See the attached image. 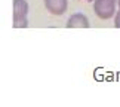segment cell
Returning a JSON list of instances; mask_svg holds the SVG:
<instances>
[{
    "label": "cell",
    "instance_id": "1",
    "mask_svg": "<svg viewBox=\"0 0 120 107\" xmlns=\"http://www.w3.org/2000/svg\"><path fill=\"white\" fill-rule=\"evenodd\" d=\"M28 3L27 0H13V27L22 28L28 25Z\"/></svg>",
    "mask_w": 120,
    "mask_h": 107
},
{
    "label": "cell",
    "instance_id": "2",
    "mask_svg": "<svg viewBox=\"0 0 120 107\" xmlns=\"http://www.w3.org/2000/svg\"><path fill=\"white\" fill-rule=\"evenodd\" d=\"M117 0H94V12L101 20H110L116 15Z\"/></svg>",
    "mask_w": 120,
    "mask_h": 107
},
{
    "label": "cell",
    "instance_id": "3",
    "mask_svg": "<svg viewBox=\"0 0 120 107\" xmlns=\"http://www.w3.org/2000/svg\"><path fill=\"white\" fill-rule=\"evenodd\" d=\"M45 6L52 15H62L68 8V0H45Z\"/></svg>",
    "mask_w": 120,
    "mask_h": 107
},
{
    "label": "cell",
    "instance_id": "4",
    "mask_svg": "<svg viewBox=\"0 0 120 107\" xmlns=\"http://www.w3.org/2000/svg\"><path fill=\"white\" fill-rule=\"evenodd\" d=\"M67 28H87L89 27V20L83 13H74L67 20Z\"/></svg>",
    "mask_w": 120,
    "mask_h": 107
},
{
    "label": "cell",
    "instance_id": "5",
    "mask_svg": "<svg viewBox=\"0 0 120 107\" xmlns=\"http://www.w3.org/2000/svg\"><path fill=\"white\" fill-rule=\"evenodd\" d=\"M114 27L120 28V11L116 12V15H114Z\"/></svg>",
    "mask_w": 120,
    "mask_h": 107
},
{
    "label": "cell",
    "instance_id": "6",
    "mask_svg": "<svg viewBox=\"0 0 120 107\" xmlns=\"http://www.w3.org/2000/svg\"><path fill=\"white\" fill-rule=\"evenodd\" d=\"M117 4H119V9H120V0H117Z\"/></svg>",
    "mask_w": 120,
    "mask_h": 107
}]
</instances>
